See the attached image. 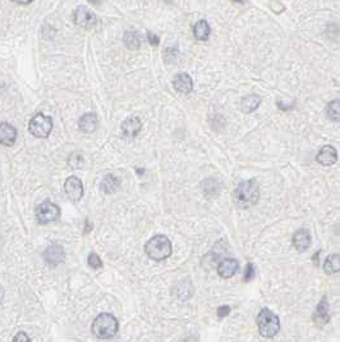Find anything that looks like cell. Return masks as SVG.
<instances>
[{
	"mask_svg": "<svg viewBox=\"0 0 340 342\" xmlns=\"http://www.w3.org/2000/svg\"><path fill=\"white\" fill-rule=\"evenodd\" d=\"M66 255H64L63 247L58 244L49 246L45 251H44V259L46 260L47 264L50 266H58L63 262Z\"/></svg>",
	"mask_w": 340,
	"mask_h": 342,
	"instance_id": "30bf717a",
	"label": "cell"
},
{
	"mask_svg": "<svg viewBox=\"0 0 340 342\" xmlns=\"http://www.w3.org/2000/svg\"><path fill=\"white\" fill-rule=\"evenodd\" d=\"M316 160L321 164V166H325V167L333 166V164L337 163V160H338L337 149H335L334 147H331V145H326V147H324L320 151H318V154H317L316 156Z\"/></svg>",
	"mask_w": 340,
	"mask_h": 342,
	"instance_id": "8fae6325",
	"label": "cell"
},
{
	"mask_svg": "<svg viewBox=\"0 0 340 342\" xmlns=\"http://www.w3.org/2000/svg\"><path fill=\"white\" fill-rule=\"evenodd\" d=\"M147 39H149L150 44H151V45H155V47H158L159 43H160V39H159L156 35H152L151 32L147 33Z\"/></svg>",
	"mask_w": 340,
	"mask_h": 342,
	"instance_id": "f1b7e54d",
	"label": "cell"
},
{
	"mask_svg": "<svg viewBox=\"0 0 340 342\" xmlns=\"http://www.w3.org/2000/svg\"><path fill=\"white\" fill-rule=\"evenodd\" d=\"M256 276V268L253 267L252 263H248L247 268H246V273H245V281L246 282H249Z\"/></svg>",
	"mask_w": 340,
	"mask_h": 342,
	"instance_id": "484cf974",
	"label": "cell"
},
{
	"mask_svg": "<svg viewBox=\"0 0 340 342\" xmlns=\"http://www.w3.org/2000/svg\"><path fill=\"white\" fill-rule=\"evenodd\" d=\"M202 190L207 197H216L220 193V183L218 179L215 178H207L206 181L202 182Z\"/></svg>",
	"mask_w": 340,
	"mask_h": 342,
	"instance_id": "ffe728a7",
	"label": "cell"
},
{
	"mask_svg": "<svg viewBox=\"0 0 340 342\" xmlns=\"http://www.w3.org/2000/svg\"><path fill=\"white\" fill-rule=\"evenodd\" d=\"M142 128V122L138 117H129L122 123V132L126 137H135Z\"/></svg>",
	"mask_w": 340,
	"mask_h": 342,
	"instance_id": "4fadbf2b",
	"label": "cell"
},
{
	"mask_svg": "<svg viewBox=\"0 0 340 342\" xmlns=\"http://www.w3.org/2000/svg\"><path fill=\"white\" fill-rule=\"evenodd\" d=\"M216 313H218L219 318L222 319V318H224V317L228 316L229 313H230V308H229L228 305H227V306H225V305L224 306H220V308H219L218 312H216Z\"/></svg>",
	"mask_w": 340,
	"mask_h": 342,
	"instance_id": "83f0119b",
	"label": "cell"
},
{
	"mask_svg": "<svg viewBox=\"0 0 340 342\" xmlns=\"http://www.w3.org/2000/svg\"><path fill=\"white\" fill-rule=\"evenodd\" d=\"M28 130L37 139H46L53 130V121L44 113H37L30 121Z\"/></svg>",
	"mask_w": 340,
	"mask_h": 342,
	"instance_id": "5b68a950",
	"label": "cell"
},
{
	"mask_svg": "<svg viewBox=\"0 0 340 342\" xmlns=\"http://www.w3.org/2000/svg\"><path fill=\"white\" fill-rule=\"evenodd\" d=\"M314 322L317 327H324L330 322V314H329V302L326 296L321 299L320 304L317 305V309L314 314Z\"/></svg>",
	"mask_w": 340,
	"mask_h": 342,
	"instance_id": "9c48e42d",
	"label": "cell"
},
{
	"mask_svg": "<svg viewBox=\"0 0 340 342\" xmlns=\"http://www.w3.org/2000/svg\"><path fill=\"white\" fill-rule=\"evenodd\" d=\"M124 44L126 47L131 50H137L139 48V37L137 35V32L135 31H128V32L124 33Z\"/></svg>",
	"mask_w": 340,
	"mask_h": 342,
	"instance_id": "cb8c5ba5",
	"label": "cell"
},
{
	"mask_svg": "<svg viewBox=\"0 0 340 342\" xmlns=\"http://www.w3.org/2000/svg\"><path fill=\"white\" fill-rule=\"evenodd\" d=\"M36 220L40 224H47L54 220H56L60 216L59 206L55 205L51 201H44L36 208Z\"/></svg>",
	"mask_w": 340,
	"mask_h": 342,
	"instance_id": "8992f818",
	"label": "cell"
},
{
	"mask_svg": "<svg viewBox=\"0 0 340 342\" xmlns=\"http://www.w3.org/2000/svg\"><path fill=\"white\" fill-rule=\"evenodd\" d=\"M260 199V187L256 179L243 181L234 191V203L242 209H248L256 205Z\"/></svg>",
	"mask_w": 340,
	"mask_h": 342,
	"instance_id": "6da1fadb",
	"label": "cell"
},
{
	"mask_svg": "<svg viewBox=\"0 0 340 342\" xmlns=\"http://www.w3.org/2000/svg\"><path fill=\"white\" fill-rule=\"evenodd\" d=\"M119 185H120V181H119L115 176L108 174V176H105V178L103 179V182H101V189H103L104 193L113 194L118 190Z\"/></svg>",
	"mask_w": 340,
	"mask_h": 342,
	"instance_id": "7402d4cb",
	"label": "cell"
},
{
	"mask_svg": "<svg viewBox=\"0 0 340 342\" xmlns=\"http://www.w3.org/2000/svg\"><path fill=\"white\" fill-rule=\"evenodd\" d=\"M257 327L258 332L262 337L270 339L280 331V320L275 313L269 309H264L258 313Z\"/></svg>",
	"mask_w": 340,
	"mask_h": 342,
	"instance_id": "277c9868",
	"label": "cell"
},
{
	"mask_svg": "<svg viewBox=\"0 0 340 342\" xmlns=\"http://www.w3.org/2000/svg\"><path fill=\"white\" fill-rule=\"evenodd\" d=\"M64 191H66L68 199L77 203L82 199L83 196V185L82 181L78 177H68L64 183Z\"/></svg>",
	"mask_w": 340,
	"mask_h": 342,
	"instance_id": "ba28073f",
	"label": "cell"
},
{
	"mask_svg": "<svg viewBox=\"0 0 340 342\" xmlns=\"http://www.w3.org/2000/svg\"><path fill=\"white\" fill-rule=\"evenodd\" d=\"M73 20L77 26L82 27V28H92L96 24V16L87 7H77V9L73 13Z\"/></svg>",
	"mask_w": 340,
	"mask_h": 342,
	"instance_id": "52a82bcc",
	"label": "cell"
},
{
	"mask_svg": "<svg viewBox=\"0 0 340 342\" xmlns=\"http://www.w3.org/2000/svg\"><path fill=\"white\" fill-rule=\"evenodd\" d=\"M89 1H90V3H91V4H95V5H96V4H99V3H100V0H89Z\"/></svg>",
	"mask_w": 340,
	"mask_h": 342,
	"instance_id": "4dcf8cb0",
	"label": "cell"
},
{
	"mask_svg": "<svg viewBox=\"0 0 340 342\" xmlns=\"http://www.w3.org/2000/svg\"><path fill=\"white\" fill-rule=\"evenodd\" d=\"M17 139V131L12 124L4 122L0 126V141L5 147H12Z\"/></svg>",
	"mask_w": 340,
	"mask_h": 342,
	"instance_id": "2e32d148",
	"label": "cell"
},
{
	"mask_svg": "<svg viewBox=\"0 0 340 342\" xmlns=\"http://www.w3.org/2000/svg\"><path fill=\"white\" fill-rule=\"evenodd\" d=\"M89 266L92 269H100L103 268V262L100 259V256L96 253H91L89 255V259H87Z\"/></svg>",
	"mask_w": 340,
	"mask_h": 342,
	"instance_id": "d4e9b609",
	"label": "cell"
},
{
	"mask_svg": "<svg viewBox=\"0 0 340 342\" xmlns=\"http://www.w3.org/2000/svg\"><path fill=\"white\" fill-rule=\"evenodd\" d=\"M174 89L181 94H189L193 90V81L188 73H178L173 80Z\"/></svg>",
	"mask_w": 340,
	"mask_h": 342,
	"instance_id": "7c38bea8",
	"label": "cell"
},
{
	"mask_svg": "<svg viewBox=\"0 0 340 342\" xmlns=\"http://www.w3.org/2000/svg\"><path fill=\"white\" fill-rule=\"evenodd\" d=\"M238 268H239V264L235 259H224L220 264L218 266V273L219 276L222 278H231L237 273Z\"/></svg>",
	"mask_w": 340,
	"mask_h": 342,
	"instance_id": "9a60e30c",
	"label": "cell"
},
{
	"mask_svg": "<svg viewBox=\"0 0 340 342\" xmlns=\"http://www.w3.org/2000/svg\"><path fill=\"white\" fill-rule=\"evenodd\" d=\"M234 1H237V3H245L246 0H234Z\"/></svg>",
	"mask_w": 340,
	"mask_h": 342,
	"instance_id": "1f68e13d",
	"label": "cell"
},
{
	"mask_svg": "<svg viewBox=\"0 0 340 342\" xmlns=\"http://www.w3.org/2000/svg\"><path fill=\"white\" fill-rule=\"evenodd\" d=\"M14 3H18V4H28L31 3L32 0H13Z\"/></svg>",
	"mask_w": 340,
	"mask_h": 342,
	"instance_id": "f546056e",
	"label": "cell"
},
{
	"mask_svg": "<svg viewBox=\"0 0 340 342\" xmlns=\"http://www.w3.org/2000/svg\"><path fill=\"white\" fill-rule=\"evenodd\" d=\"M79 130L83 133H92L97 128V117L95 113H86L79 118Z\"/></svg>",
	"mask_w": 340,
	"mask_h": 342,
	"instance_id": "e0dca14e",
	"label": "cell"
},
{
	"mask_svg": "<svg viewBox=\"0 0 340 342\" xmlns=\"http://www.w3.org/2000/svg\"><path fill=\"white\" fill-rule=\"evenodd\" d=\"M119 323L116 318L109 313H101L92 322V333L99 339H112L116 335Z\"/></svg>",
	"mask_w": 340,
	"mask_h": 342,
	"instance_id": "3957f363",
	"label": "cell"
},
{
	"mask_svg": "<svg viewBox=\"0 0 340 342\" xmlns=\"http://www.w3.org/2000/svg\"><path fill=\"white\" fill-rule=\"evenodd\" d=\"M260 103H261V98L256 94H252V95H248L242 99L241 108L245 113H252L253 110L257 109Z\"/></svg>",
	"mask_w": 340,
	"mask_h": 342,
	"instance_id": "ac0fdd59",
	"label": "cell"
},
{
	"mask_svg": "<svg viewBox=\"0 0 340 342\" xmlns=\"http://www.w3.org/2000/svg\"><path fill=\"white\" fill-rule=\"evenodd\" d=\"M326 113L329 120L334 122H340V99L333 100L326 108Z\"/></svg>",
	"mask_w": 340,
	"mask_h": 342,
	"instance_id": "603a6c76",
	"label": "cell"
},
{
	"mask_svg": "<svg viewBox=\"0 0 340 342\" xmlns=\"http://www.w3.org/2000/svg\"><path fill=\"white\" fill-rule=\"evenodd\" d=\"M145 251L150 259L162 262L172 255L173 246L168 237L162 236V235H156L146 243Z\"/></svg>",
	"mask_w": 340,
	"mask_h": 342,
	"instance_id": "7a4b0ae2",
	"label": "cell"
},
{
	"mask_svg": "<svg viewBox=\"0 0 340 342\" xmlns=\"http://www.w3.org/2000/svg\"><path fill=\"white\" fill-rule=\"evenodd\" d=\"M13 342H31V339L26 332H18L14 336Z\"/></svg>",
	"mask_w": 340,
	"mask_h": 342,
	"instance_id": "4316f807",
	"label": "cell"
},
{
	"mask_svg": "<svg viewBox=\"0 0 340 342\" xmlns=\"http://www.w3.org/2000/svg\"><path fill=\"white\" fill-rule=\"evenodd\" d=\"M324 270L326 274H335L340 272V255L339 254H331L326 258L324 263Z\"/></svg>",
	"mask_w": 340,
	"mask_h": 342,
	"instance_id": "44dd1931",
	"label": "cell"
},
{
	"mask_svg": "<svg viewBox=\"0 0 340 342\" xmlns=\"http://www.w3.org/2000/svg\"><path fill=\"white\" fill-rule=\"evenodd\" d=\"M293 245L298 251H306L311 245V233L308 229H298L293 236Z\"/></svg>",
	"mask_w": 340,
	"mask_h": 342,
	"instance_id": "5bb4252c",
	"label": "cell"
},
{
	"mask_svg": "<svg viewBox=\"0 0 340 342\" xmlns=\"http://www.w3.org/2000/svg\"><path fill=\"white\" fill-rule=\"evenodd\" d=\"M210 32H211V28L208 26L207 21L201 20L198 21L197 24H195V28H193V33H195V37L198 41H206L210 36Z\"/></svg>",
	"mask_w": 340,
	"mask_h": 342,
	"instance_id": "d6986e66",
	"label": "cell"
}]
</instances>
